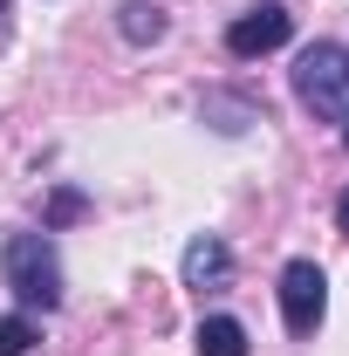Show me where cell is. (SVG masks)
I'll use <instances>...</instances> for the list:
<instances>
[{"instance_id": "6da1fadb", "label": "cell", "mask_w": 349, "mask_h": 356, "mask_svg": "<svg viewBox=\"0 0 349 356\" xmlns=\"http://www.w3.org/2000/svg\"><path fill=\"white\" fill-rule=\"evenodd\" d=\"M0 281L14 288L21 309H62V254L48 233H14L0 247Z\"/></svg>"}, {"instance_id": "5b68a950", "label": "cell", "mask_w": 349, "mask_h": 356, "mask_svg": "<svg viewBox=\"0 0 349 356\" xmlns=\"http://www.w3.org/2000/svg\"><path fill=\"white\" fill-rule=\"evenodd\" d=\"M233 281V247L219 240V233H199L192 247H185V288H199V295H219Z\"/></svg>"}, {"instance_id": "30bf717a", "label": "cell", "mask_w": 349, "mask_h": 356, "mask_svg": "<svg viewBox=\"0 0 349 356\" xmlns=\"http://www.w3.org/2000/svg\"><path fill=\"white\" fill-rule=\"evenodd\" d=\"M336 226H343V240H349V192H343V206H336Z\"/></svg>"}, {"instance_id": "7c38bea8", "label": "cell", "mask_w": 349, "mask_h": 356, "mask_svg": "<svg viewBox=\"0 0 349 356\" xmlns=\"http://www.w3.org/2000/svg\"><path fill=\"white\" fill-rule=\"evenodd\" d=\"M343 144H349V124H343Z\"/></svg>"}, {"instance_id": "52a82bcc", "label": "cell", "mask_w": 349, "mask_h": 356, "mask_svg": "<svg viewBox=\"0 0 349 356\" xmlns=\"http://www.w3.org/2000/svg\"><path fill=\"white\" fill-rule=\"evenodd\" d=\"M199 356H247V329L233 315H206L199 322Z\"/></svg>"}, {"instance_id": "8fae6325", "label": "cell", "mask_w": 349, "mask_h": 356, "mask_svg": "<svg viewBox=\"0 0 349 356\" xmlns=\"http://www.w3.org/2000/svg\"><path fill=\"white\" fill-rule=\"evenodd\" d=\"M7 14H14V7H7V0H0V42H7Z\"/></svg>"}, {"instance_id": "277c9868", "label": "cell", "mask_w": 349, "mask_h": 356, "mask_svg": "<svg viewBox=\"0 0 349 356\" xmlns=\"http://www.w3.org/2000/svg\"><path fill=\"white\" fill-rule=\"evenodd\" d=\"M288 35H295V14L274 7V0H261V7H247V14L226 28V55H233V62H261L274 48H288Z\"/></svg>"}, {"instance_id": "3957f363", "label": "cell", "mask_w": 349, "mask_h": 356, "mask_svg": "<svg viewBox=\"0 0 349 356\" xmlns=\"http://www.w3.org/2000/svg\"><path fill=\"white\" fill-rule=\"evenodd\" d=\"M322 315H329V274L315 261H288L281 267V322H288V336H315L322 329Z\"/></svg>"}, {"instance_id": "ba28073f", "label": "cell", "mask_w": 349, "mask_h": 356, "mask_svg": "<svg viewBox=\"0 0 349 356\" xmlns=\"http://www.w3.org/2000/svg\"><path fill=\"white\" fill-rule=\"evenodd\" d=\"M28 350H35V315L28 309L0 315V356H28Z\"/></svg>"}, {"instance_id": "8992f818", "label": "cell", "mask_w": 349, "mask_h": 356, "mask_svg": "<svg viewBox=\"0 0 349 356\" xmlns=\"http://www.w3.org/2000/svg\"><path fill=\"white\" fill-rule=\"evenodd\" d=\"M165 28H172V21H165V7H158V0H124V7H117V35H124L131 48L165 42Z\"/></svg>"}, {"instance_id": "9c48e42d", "label": "cell", "mask_w": 349, "mask_h": 356, "mask_svg": "<svg viewBox=\"0 0 349 356\" xmlns=\"http://www.w3.org/2000/svg\"><path fill=\"white\" fill-rule=\"evenodd\" d=\"M83 213H89V199L76 192V185H62V192L48 199V220H42V233H48V226H69V220H83Z\"/></svg>"}, {"instance_id": "7a4b0ae2", "label": "cell", "mask_w": 349, "mask_h": 356, "mask_svg": "<svg viewBox=\"0 0 349 356\" xmlns=\"http://www.w3.org/2000/svg\"><path fill=\"white\" fill-rule=\"evenodd\" d=\"M295 96L302 110L329 117V124H349V48L343 42H315L295 55Z\"/></svg>"}]
</instances>
